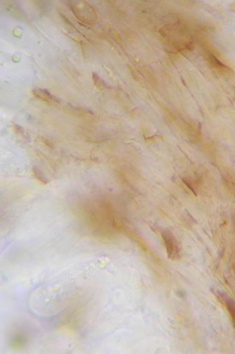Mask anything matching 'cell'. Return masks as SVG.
<instances>
[{
	"mask_svg": "<svg viewBox=\"0 0 235 354\" xmlns=\"http://www.w3.org/2000/svg\"><path fill=\"white\" fill-rule=\"evenodd\" d=\"M70 9L74 15L82 22L88 24L95 23L97 16L95 10L86 2H72L70 3Z\"/></svg>",
	"mask_w": 235,
	"mask_h": 354,
	"instance_id": "1",
	"label": "cell"
},
{
	"mask_svg": "<svg viewBox=\"0 0 235 354\" xmlns=\"http://www.w3.org/2000/svg\"><path fill=\"white\" fill-rule=\"evenodd\" d=\"M165 245L167 256L172 261L177 260L180 258V249L177 240L170 232L165 231L162 234Z\"/></svg>",
	"mask_w": 235,
	"mask_h": 354,
	"instance_id": "2",
	"label": "cell"
},
{
	"mask_svg": "<svg viewBox=\"0 0 235 354\" xmlns=\"http://www.w3.org/2000/svg\"><path fill=\"white\" fill-rule=\"evenodd\" d=\"M33 93L38 98L44 100L45 102L51 103V104H60L61 103V99L45 89L35 88L33 90Z\"/></svg>",
	"mask_w": 235,
	"mask_h": 354,
	"instance_id": "3",
	"label": "cell"
},
{
	"mask_svg": "<svg viewBox=\"0 0 235 354\" xmlns=\"http://www.w3.org/2000/svg\"><path fill=\"white\" fill-rule=\"evenodd\" d=\"M225 302V304L228 310L229 315L231 316L233 324L235 328V301L228 296L221 297Z\"/></svg>",
	"mask_w": 235,
	"mask_h": 354,
	"instance_id": "4",
	"label": "cell"
}]
</instances>
